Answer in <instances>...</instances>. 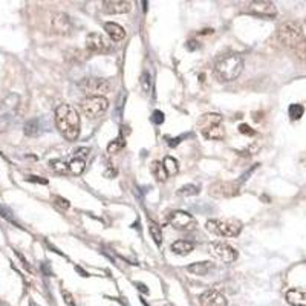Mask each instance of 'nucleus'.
Instances as JSON below:
<instances>
[{"label":"nucleus","instance_id":"obj_1","mask_svg":"<svg viewBox=\"0 0 306 306\" xmlns=\"http://www.w3.org/2000/svg\"><path fill=\"white\" fill-rule=\"evenodd\" d=\"M55 124L68 141H75L80 136V115L74 106L60 104L55 109Z\"/></svg>","mask_w":306,"mask_h":306},{"label":"nucleus","instance_id":"obj_2","mask_svg":"<svg viewBox=\"0 0 306 306\" xmlns=\"http://www.w3.org/2000/svg\"><path fill=\"white\" fill-rule=\"evenodd\" d=\"M243 71V58L240 54H228L214 65V77L219 81H234Z\"/></svg>","mask_w":306,"mask_h":306},{"label":"nucleus","instance_id":"obj_3","mask_svg":"<svg viewBox=\"0 0 306 306\" xmlns=\"http://www.w3.org/2000/svg\"><path fill=\"white\" fill-rule=\"evenodd\" d=\"M277 40L285 48H297L303 42V28L299 22L288 20L277 28Z\"/></svg>","mask_w":306,"mask_h":306},{"label":"nucleus","instance_id":"obj_4","mask_svg":"<svg viewBox=\"0 0 306 306\" xmlns=\"http://www.w3.org/2000/svg\"><path fill=\"white\" fill-rule=\"evenodd\" d=\"M242 222L236 217H225V219H210L205 223V228L222 237H236L242 231Z\"/></svg>","mask_w":306,"mask_h":306},{"label":"nucleus","instance_id":"obj_5","mask_svg":"<svg viewBox=\"0 0 306 306\" xmlns=\"http://www.w3.org/2000/svg\"><path fill=\"white\" fill-rule=\"evenodd\" d=\"M80 107H81V112L85 113V116L95 119L106 113V110L109 109V101L106 97H101V95H91V97L88 95L81 101Z\"/></svg>","mask_w":306,"mask_h":306},{"label":"nucleus","instance_id":"obj_6","mask_svg":"<svg viewBox=\"0 0 306 306\" xmlns=\"http://www.w3.org/2000/svg\"><path fill=\"white\" fill-rule=\"evenodd\" d=\"M169 223H170L175 230H179V231H193V230L198 227L196 219H195L190 213L182 211V210H176V211L170 213V216H169Z\"/></svg>","mask_w":306,"mask_h":306},{"label":"nucleus","instance_id":"obj_7","mask_svg":"<svg viewBox=\"0 0 306 306\" xmlns=\"http://www.w3.org/2000/svg\"><path fill=\"white\" fill-rule=\"evenodd\" d=\"M86 49L92 54H110L112 52V43L110 40L98 32H91L86 37Z\"/></svg>","mask_w":306,"mask_h":306},{"label":"nucleus","instance_id":"obj_8","mask_svg":"<svg viewBox=\"0 0 306 306\" xmlns=\"http://www.w3.org/2000/svg\"><path fill=\"white\" fill-rule=\"evenodd\" d=\"M240 181H219L210 186L208 193L214 198H233L239 193Z\"/></svg>","mask_w":306,"mask_h":306},{"label":"nucleus","instance_id":"obj_9","mask_svg":"<svg viewBox=\"0 0 306 306\" xmlns=\"http://www.w3.org/2000/svg\"><path fill=\"white\" fill-rule=\"evenodd\" d=\"M210 253L216 257V259H219V260H222V262H225V263H233V262H236L237 260V251L230 245V243H227V242H213L211 245H210Z\"/></svg>","mask_w":306,"mask_h":306},{"label":"nucleus","instance_id":"obj_10","mask_svg":"<svg viewBox=\"0 0 306 306\" xmlns=\"http://www.w3.org/2000/svg\"><path fill=\"white\" fill-rule=\"evenodd\" d=\"M248 12L257 17H267V18H273L277 15V9L276 5L273 2L268 0H256L251 2L248 5Z\"/></svg>","mask_w":306,"mask_h":306},{"label":"nucleus","instance_id":"obj_11","mask_svg":"<svg viewBox=\"0 0 306 306\" xmlns=\"http://www.w3.org/2000/svg\"><path fill=\"white\" fill-rule=\"evenodd\" d=\"M51 26H52V31L55 34H60V35H68L71 34L72 31V20L68 14L65 12H57L52 15V20H51Z\"/></svg>","mask_w":306,"mask_h":306},{"label":"nucleus","instance_id":"obj_12","mask_svg":"<svg viewBox=\"0 0 306 306\" xmlns=\"http://www.w3.org/2000/svg\"><path fill=\"white\" fill-rule=\"evenodd\" d=\"M83 89L86 91V94H89V97L91 95H101V97H104V94H107L112 88H110V83L107 80L91 78V80L85 81Z\"/></svg>","mask_w":306,"mask_h":306},{"label":"nucleus","instance_id":"obj_13","mask_svg":"<svg viewBox=\"0 0 306 306\" xmlns=\"http://www.w3.org/2000/svg\"><path fill=\"white\" fill-rule=\"evenodd\" d=\"M8 101H9V98L0 104V132L6 130L12 124V119H14V115H15L17 104Z\"/></svg>","mask_w":306,"mask_h":306},{"label":"nucleus","instance_id":"obj_14","mask_svg":"<svg viewBox=\"0 0 306 306\" xmlns=\"http://www.w3.org/2000/svg\"><path fill=\"white\" fill-rule=\"evenodd\" d=\"M201 306H228L227 297L217 290H207L199 297Z\"/></svg>","mask_w":306,"mask_h":306},{"label":"nucleus","instance_id":"obj_15","mask_svg":"<svg viewBox=\"0 0 306 306\" xmlns=\"http://www.w3.org/2000/svg\"><path fill=\"white\" fill-rule=\"evenodd\" d=\"M103 12L106 14H126L132 9L130 2H123V0H104L101 3Z\"/></svg>","mask_w":306,"mask_h":306},{"label":"nucleus","instance_id":"obj_16","mask_svg":"<svg viewBox=\"0 0 306 306\" xmlns=\"http://www.w3.org/2000/svg\"><path fill=\"white\" fill-rule=\"evenodd\" d=\"M104 31L109 35L110 42H121L126 37V31L121 25L115 23V22H107L104 23Z\"/></svg>","mask_w":306,"mask_h":306},{"label":"nucleus","instance_id":"obj_17","mask_svg":"<svg viewBox=\"0 0 306 306\" xmlns=\"http://www.w3.org/2000/svg\"><path fill=\"white\" fill-rule=\"evenodd\" d=\"M285 297L291 306H306V288H293L287 291Z\"/></svg>","mask_w":306,"mask_h":306},{"label":"nucleus","instance_id":"obj_18","mask_svg":"<svg viewBox=\"0 0 306 306\" xmlns=\"http://www.w3.org/2000/svg\"><path fill=\"white\" fill-rule=\"evenodd\" d=\"M198 124H199V127H201V130L204 133L205 130L222 124V116L219 113H205V115H202V118L199 119Z\"/></svg>","mask_w":306,"mask_h":306},{"label":"nucleus","instance_id":"obj_19","mask_svg":"<svg viewBox=\"0 0 306 306\" xmlns=\"http://www.w3.org/2000/svg\"><path fill=\"white\" fill-rule=\"evenodd\" d=\"M172 251L178 256H187L195 250V245L190 240H176L172 243Z\"/></svg>","mask_w":306,"mask_h":306},{"label":"nucleus","instance_id":"obj_20","mask_svg":"<svg viewBox=\"0 0 306 306\" xmlns=\"http://www.w3.org/2000/svg\"><path fill=\"white\" fill-rule=\"evenodd\" d=\"M211 267L213 265L208 260H205V262H195V263H192V265L187 267V271L192 273V274H195V276H207L210 273Z\"/></svg>","mask_w":306,"mask_h":306},{"label":"nucleus","instance_id":"obj_21","mask_svg":"<svg viewBox=\"0 0 306 306\" xmlns=\"http://www.w3.org/2000/svg\"><path fill=\"white\" fill-rule=\"evenodd\" d=\"M150 173L153 175V178H155L158 182H166L167 178H169V175H167V172H166L162 162H159V161H153V162L150 164Z\"/></svg>","mask_w":306,"mask_h":306},{"label":"nucleus","instance_id":"obj_22","mask_svg":"<svg viewBox=\"0 0 306 306\" xmlns=\"http://www.w3.org/2000/svg\"><path fill=\"white\" fill-rule=\"evenodd\" d=\"M23 130H25V135H28V136H37V135H40V119L38 118L28 119Z\"/></svg>","mask_w":306,"mask_h":306},{"label":"nucleus","instance_id":"obj_23","mask_svg":"<svg viewBox=\"0 0 306 306\" xmlns=\"http://www.w3.org/2000/svg\"><path fill=\"white\" fill-rule=\"evenodd\" d=\"M204 136L207 138V139H214V141L223 139V136H225V129H223V126H222V124L214 126V127H211V129L205 130Z\"/></svg>","mask_w":306,"mask_h":306},{"label":"nucleus","instance_id":"obj_24","mask_svg":"<svg viewBox=\"0 0 306 306\" xmlns=\"http://www.w3.org/2000/svg\"><path fill=\"white\" fill-rule=\"evenodd\" d=\"M49 167L57 175H66L69 172V164H66L63 159H52V161H49Z\"/></svg>","mask_w":306,"mask_h":306},{"label":"nucleus","instance_id":"obj_25","mask_svg":"<svg viewBox=\"0 0 306 306\" xmlns=\"http://www.w3.org/2000/svg\"><path fill=\"white\" fill-rule=\"evenodd\" d=\"M86 169V159H81V158H74L71 162H69V172L75 176L81 175Z\"/></svg>","mask_w":306,"mask_h":306},{"label":"nucleus","instance_id":"obj_26","mask_svg":"<svg viewBox=\"0 0 306 306\" xmlns=\"http://www.w3.org/2000/svg\"><path fill=\"white\" fill-rule=\"evenodd\" d=\"M162 166H164V169H166V172H167L169 176H173V175H176L179 172V164L172 156H166L164 161H162Z\"/></svg>","mask_w":306,"mask_h":306},{"label":"nucleus","instance_id":"obj_27","mask_svg":"<svg viewBox=\"0 0 306 306\" xmlns=\"http://www.w3.org/2000/svg\"><path fill=\"white\" fill-rule=\"evenodd\" d=\"M149 233H150V237L155 240V243L159 247L162 243V230L159 228V225H156L155 222H150L149 223Z\"/></svg>","mask_w":306,"mask_h":306},{"label":"nucleus","instance_id":"obj_28","mask_svg":"<svg viewBox=\"0 0 306 306\" xmlns=\"http://www.w3.org/2000/svg\"><path fill=\"white\" fill-rule=\"evenodd\" d=\"M199 192H201V190H199L198 186H195V184H187V186H182V187L178 190V195H179V196H184V198H189V196L198 195Z\"/></svg>","mask_w":306,"mask_h":306},{"label":"nucleus","instance_id":"obj_29","mask_svg":"<svg viewBox=\"0 0 306 306\" xmlns=\"http://www.w3.org/2000/svg\"><path fill=\"white\" fill-rule=\"evenodd\" d=\"M303 113H305V107L302 106V104H291L290 106V109H288V115H290V118L291 119H300L302 116H303Z\"/></svg>","mask_w":306,"mask_h":306},{"label":"nucleus","instance_id":"obj_30","mask_svg":"<svg viewBox=\"0 0 306 306\" xmlns=\"http://www.w3.org/2000/svg\"><path fill=\"white\" fill-rule=\"evenodd\" d=\"M124 146H126V142L123 141V138H116V139H113V141L107 146V152H109L110 155H115V153H118L119 150H123Z\"/></svg>","mask_w":306,"mask_h":306},{"label":"nucleus","instance_id":"obj_31","mask_svg":"<svg viewBox=\"0 0 306 306\" xmlns=\"http://www.w3.org/2000/svg\"><path fill=\"white\" fill-rule=\"evenodd\" d=\"M139 83H141V86H142V91H144L146 94H149L150 89H152V78H150V74H149V72H142V74H141V78H139Z\"/></svg>","mask_w":306,"mask_h":306},{"label":"nucleus","instance_id":"obj_32","mask_svg":"<svg viewBox=\"0 0 306 306\" xmlns=\"http://www.w3.org/2000/svg\"><path fill=\"white\" fill-rule=\"evenodd\" d=\"M296 55L300 62L306 63V38H303V42L296 48Z\"/></svg>","mask_w":306,"mask_h":306},{"label":"nucleus","instance_id":"obj_33","mask_svg":"<svg viewBox=\"0 0 306 306\" xmlns=\"http://www.w3.org/2000/svg\"><path fill=\"white\" fill-rule=\"evenodd\" d=\"M52 199H54V204L57 205L60 210H68V208L71 207L69 201H68V199H65V198H62V196H54Z\"/></svg>","mask_w":306,"mask_h":306},{"label":"nucleus","instance_id":"obj_34","mask_svg":"<svg viewBox=\"0 0 306 306\" xmlns=\"http://www.w3.org/2000/svg\"><path fill=\"white\" fill-rule=\"evenodd\" d=\"M152 121L155 124H162L164 123V113L161 110H155L153 115H152Z\"/></svg>","mask_w":306,"mask_h":306},{"label":"nucleus","instance_id":"obj_35","mask_svg":"<svg viewBox=\"0 0 306 306\" xmlns=\"http://www.w3.org/2000/svg\"><path fill=\"white\" fill-rule=\"evenodd\" d=\"M239 132H240L242 135H250V136H254V135H256V132H254L248 124H240V126H239Z\"/></svg>","mask_w":306,"mask_h":306},{"label":"nucleus","instance_id":"obj_36","mask_svg":"<svg viewBox=\"0 0 306 306\" xmlns=\"http://www.w3.org/2000/svg\"><path fill=\"white\" fill-rule=\"evenodd\" d=\"M62 296H63L65 302L68 303V306H77L75 305V302H74V297H72V294H71L69 291H66V290H62Z\"/></svg>","mask_w":306,"mask_h":306},{"label":"nucleus","instance_id":"obj_37","mask_svg":"<svg viewBox=\"0 0 306 306\" xmlns=\"http://www.w3.org/2000/svg\"><path fill=\"white\" fill-rule=\"evenodd\" d=\"M75 153H77V155H75V158H81V159H85V158L88 156V153H89V149H78Z\"/></svg>","mask_w":306,"mask_h":306},{"label":"nucleus","instance_id":"obj_38","mask_svg":"<svg viewBox=\"0 0 306 306\" xmlns=\"http://www.w3.org/2000/svg\"><path fill=\"white\" fill-rule=\"evenodd\" d=\"M0 214H2L3 217H6L8 220H11V222L14 220V217H12V216H9L11 213H9V211H8V210H6L5 207H2V205H0Z\"/></svg>","mask_w":306,"mask_h":306},{"label":"nucleus","instance_id":"obj_39","mask_svg":"<svg viewBox=\"0 0 306 306\" xmlns=\"http://www.w3.org/2000/svg\"><path fill=\"white\" fill-rule=\"evenodd\" d=\"M26 179H28V181H31V182H40V184H48V181H46V179H42L40 176H28Z\"/></svg>","mask_w":306,"mask_h":306}]
</instances>
